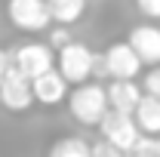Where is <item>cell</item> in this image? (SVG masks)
I'll return each instance as SVG.
<instances>
[{
    "instance_id": "6da1fadb",
    "label": "cell",
    "mask_w": 160,
    "mask_h": 157,
    "mask_svg": "<svg viewBox=\"0 0 160 157\" xmlns=\"http://www.w3.org/2000/svg\"><path fill=\"white\" fill-rule=\"evenodd\" d=\"M68 108L71 117L83 123V126H99V120L108 111L105 102V86L102 83H80L74 89H68Z\"/></svg>"
},
{
    "instance_id": "7a4b0ae2",
    "label": "cell",
    "mask_w": 160,
    "mask_h": 157,
    "mask_svg": "<svg viewBox=\"0 0 160 157\" xmlns=\"http://www.w3.org/2000/svg\"><path fill=\"white\" fill-rule=\"evenodd\" d=\"M92 59H96V53L86 46V43H77V40H71L68 46H62L59 53H56V71H59V77L71 86H80V83H89L92 77Z\"/></svg>"
},
{
    "instance_id": "3957f363",
    "label": "cell",
    "mask_w": 160,
    "mask_h": 157,
    "mask_svg": "<svg viewBox=\"0 0 160 157\" xmlns=\"http://www.w3.org/2000/svg\"><path fill=\"white\" fill-rule=\"evenodd\" d=\"M9 59H12V68L19 74H25L28 80H34L56 68V53L46 43H22L16 53H9Z\"/></svg>"
},
{
    "instance_id": "277c9868",
    "label": "cell",
    "mask_w": 160,
    "mask_h": 157,
    "mask_svg": "<svg viewBox=\"0 0 160 157\" xmlns=\"http://www.w3.org/2000/svg\"><path fill=\"white\" fill-rule=\"evenodd\" d=\"M102 142H108L111 148H117L120 154H129L132 145L139 142V129L129 114H117V111H105V117L99 120Z\"/></svg>"
},
{
    "instance_id": "5b68a950",
    "label": "cell",
    "mask_w": 160,
    "mask_h": 157,
    "mask_svg": "<svg viewBox=\"0 0 160 157\" xmlns=\"http://www.w3.org/2000/svg\"><path fill=\"white\" fill-rule=\"evenodd\" d=\"M6 13H9V22L25 34L49 31V25H52L49 13H46V0H9Z\"/></svg>"
},
{
    "instance_id": "8992f818",
    "label": "cell",
    "mask_w": 160,
    "mask_h": 157,
    "mask_svg": "<svg viewBox=\"0 0 160 157\" xmlns=\"http://www.w3.org/2000/svg\"><path fill=\"white\" fill-rule=\"evenodd\" d=\"M102 56V74H108L111 80H136L142 74V62L136 59V53L123 43H111Z\"/></svg>"
},
{
    "instance_id": "52a82bcc",
    "label": "cell",
    "mask_w": 160,
    "mask_h": 157,
    "mask_svg": "<svg viewBox=\"0 0 160 157\" xmlns=\"http://www.w3.org/2000/svg\"><path fill=\"white\" fill-rule=\"evenodd\" d=\"M126 46L136 53V59L142 62V68H154L160 65V28L154 22H145V25H136L126 37Z\"/></svg>"
},
{
    "instance_id": "ba28073f",
    "label": "cell",
    "mask_w": 160,
    "mask_h": 157,
    "mask_svg": "<svg viewBox=\"0 0 160 157\" xmlns=\"http://www.w3.org/2000/svg\"><path fill=\"white\" fill-rule=\"evenodd\" d=\"M0 105H3L6 111H16V114L28 111V108L34 105L31 80L25 77V74H19L16 68H9L6 77H3V83H0Z\"/></svg>"
},
{
    "instance_id": "9c48e42d",
    "label": "cell",
    "mask_w": 160,
    "mask_h": 157,
    "mask_svg": "<svg viewBox=\"0 0 160 157\" xmlns=\"http://www.w3.org/2000/svg\"><path fill=\"white\" fill-rule=\"evenodd\" d=\"M142 99V89L136 80H111L105 86V102H108V111H117V114H129L136 111Z\"/></svg>"
},
{
    "instance_id": "30bf717a",
    "label": "cell",
    "mask_w": 160,
    "mask_h": 157,
    "mask_svg": "<svg viewBox=\"0 0 160 157\" xmlns=\"http://www.w3.org/2000/svg\"><path fill=\"white\" fill-rule=\"evenodd\" d=\"M31 96H34L37 105H59V102L68 99V83L52 68V71H46V74H40V77L31 80Z\"/></svg>"
},
{
    "instance_id": "8fae6325",
    "label": "cell",
    "mask_w": 160,
    "mask_h": 157,
    "mask_svg": "<svg viewBox=\"0 0 160 157\" xmlns=\"http://www.w3.org/2000/svg\"><path fill=\"white\" fill-rule=\"evenodd\" d=\"M132 123H136L139 136L157 139L160 136V102L151 99V96H142L136 111H132Z\"/></svg>"
},
{
    "instance_id": "7c38bea8",
    "label": "cell",
    "mask_w": 160,
    "mask_h": 157,
    "mask_svg": "<svg viewBox=\"0 0 160 157\" xmlns=\"http://www.w3.org/2000/svg\"><path fill=\"white\" fill-rule=\"evenodd\" d=\"M46 13H49V22H52V25L71 28L74 22L83 19L86 0H46Z\"/></svg>"
},
{
    "instance_id": "4fadbf2b",
    "label": "cell",
    "mask_w": 160,
    "mask_h": 157,
    "mask_svg": "<svg viewBox=\"0 0 160 157\" xmlns=\"http://www.w3.org/2000/svg\"><path fill=\"white\" fill-rule=\"evenodd\" d=\"M49 157H89V145L77 136H65L49 148Z\"/></svg>"
},
{
    "instance_id": "5bb4252c",
    "label": "cell",
    "mask_w": 160,
    "mask_h": 157,
    "mask_svg": "<svg viewBox=\"0 0 160 157\" xmlns=\"http://www.w3.org/2000/svg\"><path fill=\"white\" fill-rule=\"evenodd\" d=\"M142 96H151L160 102V65H154V68H148V74L142 77Z\"/></svg>"
},
{
    "instance_id": "9a60e30c",
    "label": "cell",
    "mask_w": 160,
    "mask_h": 157,
    "mask_svg": "<svg viewBox=\"0 0 160 157\" xmlns=\"http://www.w3.org/2000/svg\"><path fill=\"white\" fill-rule=\"evenodd\" d=\"M71 43V34H68V28H62V25H49V49L56 53V49H62V46H68Z\"/></svg>"
},
{
    "instance_id": "2e32d148",
    "label": "cell",
    "mask_w": 160,
    "mask_h": 157,
    "mask_svg": "<svg viewBox=\"0 0 160 157\" xmlns=\"http://www.w3.org/2000/svg\"><path fill=\"white\" fill-rule=\"evenodd\" d=\"M89 157H126V154H120L108 142H96V145H89Z\"/></svg>"
},
{
    "instance_id": "e0dca14e",
    "label": "cell",
    "mask_w": 160,
    "mask_h": 157,
    "mask_svg": "<svg viewBox=\"0 0 160 157\" xmlns=\"http://www.w3.org/2000/svg\"><path fill=\"white\" fill-rule=\"evenodd\" d=\"M136 6L145 19H160V0H136Z\"/></svg>"
},
{
    "instance_id": "ac0fdd59",
    "label": "cell",
    "mask_w": 160,
    "mask_h": 157,
    "mask_svg": "<svg viewBox=\"0 0 160 157\" xmlns=\"http://www.w3.org/2000/svg\"><path fill=\"white\" fill-rule=\"evenodd\" d=\"M12 68V59H9V53L6 49H0V83H3V77H6V71Z\"/></svg>"
},
{
    "instance_id": "d6986e66",
    "label": "cell",
    "mask_w": 160,
    "mask_h": 157,
    "mask_svg": "<svg viewBox=\"0 0 160 157\" xmlns=\"http://www.w3.org/2000/svg\"><path fill=\"white\" fill-rule=\"evenodd\" d=\"M154 154H157V157H160V136H157V139H154Z\"/></svg>"
}]
</instances>
